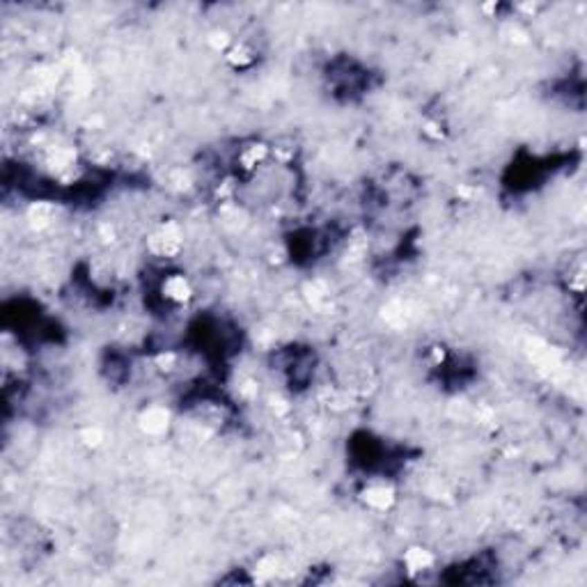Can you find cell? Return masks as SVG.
Wrapping results in <instances>:
<instances>
[{"mask_svg": "<svg viewBox=\"0 0 587 587\" xmlns=\"http://www.w3.org/2000/svg\"><path fill=\"white\" fill-rule=\"evenodd\" d=\"M181 243H184V236H181L177 223H163L147 239V248L156 257H175L181 250Z\"/></svg>", "mask_w": 587, "mask_h": 587, "instance_id": "1", "label": "cell"}, {"mask_svg": "<svg viewBox=\"0 0 587 587\" xmlns=\"http://www.w3.org/2000/svg\"><path fill=\"white\" fill-rule=\"evenodd\" d=\"M161 294L165 301L181 306V303H188L193 299V285L188 282L186 275H168L161 285Z\"/></svg>", "mask_w": 587, "mask_h": 587, "instance_id": "2", "label": "cell"}, {"mask_svg": "<svg viewBox=\"0 0 587 587\" xmlns=\"http://www.w3.org/2000/svg\"><path fill=\"white\" fill-rule=\"evenodd\" d=\"M362 503H365L369 510L376 512H386L393 507L395 503V489L390 484H369V487L362 491Z\"/></svg>", "mask_w": 587, "mask_h": 587, "instance_id": "3", "label": "cell"}, {"mask_svg": "<svg viewBox=\"0 0 587 587\" xmlns=\"http://www.w3.org/2000/svg\"><path fill=\"white\" fill-rule=\"evenodd\" d=\"M140 429L147 434V436H161V434L168 431L170 425V413L161 409V407H149L142 411L140 420H138Z\"/></svg>", "mask_w": 587, "mask_h": 587, "instance_id": "4", "label": "cell"}, {"mask_svg": "<svg viewBox=\"0 0 587 587\" xmlns=\"http://www.w3.org/2000/svg\"><path fill=\"white\" fill-rule=\"evenodd\" d=\"M404 567H407L409 574H422V571L431 569L434 567L431 550H427L422 546H411L404 553Z\"/></svg>", "mask_w": 587, "mask_h": 587, "instance_id": "5", "label": "cell"}, {"mask_svg": "<svg viewBox=\"0 0 587 587\" xmlns=\"http://www.w3.org/2000/svg\"><path fill=\"white\" fill-rule=\"evenodd\" d=\"M225 57H227V62L232 64V67H239V69L248 67V64L255 60V57H252V50L245 44H241V41H239V44H232L225 50Z\"/></svg>", "mask_w": 587, "mask_h": 587, "instance_id": "6", "label": "cell"}, {"mask_svg": "<svg viewBox=\"0 0 587 587\" xmlns=\"http://www.w3.org/2000/svg\"><path fill=\"white\" fill-rule=\"evenodd\" d=\"M28 221H30L32 227H48L50 221H53V209H50L48 205H35L30 209V214H28Z\"/></svg>", "mask_w": 587, "mask_h": 587, "instance_id": "7", "label": "cell"}, {"mask_svg": "<svg viewBox=\"0 0 587 587\" xmlns=\"http://www.w3.org/2000/svg\"><path fill=\"white\" fill-rule=\"evenodd\" d=\"M275 574H278V560L271 555L262 557L257 564H255V578L257 581H269V578H273Z\"/></svg>", "mask_w": 587, "mask_h": 587, "instance_id": "8", "label": "cell"}, {"mask_svg": "<svg viewBox=\"0 0 587 587\" xmlns=\"http://www.w3.org/2000/svg\"><path fill=\"white\" fill-rule=\"evenodd\" d=\"M264 156H266V147H262V145H252V147L241 151V163H243V168H255L257 163L264 161Z\"/></svg>", "mask_w": 587, "mask_h": 587, "instance_id": "9", "label": "cell"}, {"mask_svg": "<svg viewBox=\"0 0 587 587\" xmlns=\"http://www.w3.org/2000/svg\"><path fill=\"white\" fill-rule=\"evenodd\" d=\"M81 440L88 447H99L104 443V429H99V427H85L81 431Z\"/></svg>", "mask_w": 587, "mask_h": 587, "instance_id": "10", "label": "cell"}]
</instances>
